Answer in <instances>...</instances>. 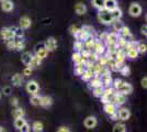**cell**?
<instances>
[{"instance_id": "27", "label": "cell", "mask_w": 147, "mask_h": 132, "mask_svg": "<svg viewBox=\"0 0 147 132\" xmlns=\"http://www.w3.org/2000/svg\"><path fill=\"white\" fill-rule=\"evenodd\" d=\"M125 52V55L131 58V60H135L138 57V52L136 50V47H133V49H129V50L124 51Z\"/></svg>"}, {"instance_id": "12", "label": "cell", "mask_w": 147, "mask_h": 132, "mask_svg": "<svg viewBox=\"0 0 147 132\" xmlns=\"http://www.w3.org/2000/svg\"><path fill=\"white\" fill-rule=\"evenodd\" d=\"M103 110L104 112L107 113V114H113V113H115L117 111V107L113 104V102H109V104H105L103 106Z\"/></svg>"}, {"instance_id": "47", "label": "cell", "mask_w": 147, "mask_h": 132, "mask_svg": "<svg viewBox=\"0 0 147 132\" xmlns=\"http://www.w3.org/2000/svg\"><path fill=\"white\" fill-rule=\"evenodd\" d=\"M108 61H109V58L105 56V55H100L98 58V64L101 65V66H107Z\"/></svg>"}, {"instance_id": "41", "label": "cell", "mask_w": 147, "mask_h": 132, "mask_svg": "<svg viewBox=\"0 0 147 132\" xmlns=\"http://www.w3.org/2000/svg\"><path fill=\"white\" fill-rule=\"evenodd\" d=\"M92 6L98 10L104 9V0H92Z\"/></svg>"}, {"instance_id": "54", "label": "cell", "mask_w": 147, "mask_h": 132, "mask_svg": "<svg viewBox=\"0 0 147 132\" xmlns=\"http://www.w3.org/2000/svg\"><path fill=\"white\" fill-rule=\"evenodd\" d=\"M7 47H8L9 50H13V51H14V40H12V41H9V42H7Z\"/></svg>"}, {"instance_id": "50", "label": "cell", "mask_w": 147, "mask_h": 132, "mask_svg": "<svg viewBox=\"0 0 147 132\" xmlns=\"http://www.w3.org/2000/svg\"><path fill=\"white\" fill-rule=\"evenodd\" d=\"M19 132H30L31 131V127H30V125L26 122L24 126H22L20 129L18 130Z\"/></svg>"}, {"instance_id": "42", "label": "cell", "mask_w": 147, "mask_h": 132, "mask_svg": "<svg viewBox=\"0 0 147 132\" xmlns=\"http://www.w3.org/2000/svg\"><path fill=\"white\" fill-rule=\"evenodd\" d=\"M85 70H86L85 65L78 64V65H76V68H75V74H76V75H78V76H82V74L85 73Z\"/></svg>"}, {"instance_id": "25", "label": "cell", "mask_w": 147, "mask_h": 132, "mask_svg": "<svg viewBox=\"0 0 147 132\" xmlns=\"http://www.w3.org/2000/svg\"><path fill=\"white\" fill-rule=\"evenodd\" d=\"M94 73L92 72L90 68H86V70H85V73L82 74V76H81V78H82V81H85V82H89V81H91L92 78L94 77Z\"/></svg>"}, {"instance_id": "5", "label": "cell", "mask_w": 147, "mask_h": 132, "mask_svg": "<svg viewBox=\"0 0 147 132\" xmlns=\"http://www.w3.org/2000/svg\"><path fill=\"white\" fill-rule=\"evenodd\" d=\"M25 89L31 96H33V95H37L40 90V86L35 81H29L25 85Z\"/></svg>"}, {"instance_id": "4", "label": "cell", "mask_w": 147, "mask_h": 132, "mask_svg": "<svg viewBox=\"0 0 147 132\" xmlns=\"http://www.w3.org/2000/svg\"><path fill=\"white\" fill-rule=\"evenodd\" d=\"M0 35H1L2 40H5L6 42L12 41L16 39V35H14V33L10 28H2L1 31H0Z\"/></svg>"}, {"instance_id": "36", "label": "cell", "mask_w": 147, "mask_h": 132, "mask_svg": "<svg viewBox=\"0 0 147 132\" xmlns=\"http://www.w3.org/2000/svg\"><path fill=\"white\" fill-rule=\"evenodd\" d=\"M30 102H31V105H33V106H40V102H41V96H40L38 94L31 96Z\"/></svg>"}, {"instance_id": "33", "label": "cell", "mask_w": 147, "mask_h": 132, "mask_svg": "<svg viewBox=\"0 0 147 132\" xmlns=\"http://www.w3.org/2000/svg\"><path fill=\"white\" fill-rule=\"evenodd\" d=\"M25 49V44L23 42V40L19 39V40H16L14 39V51H22Z\"/></svg>"}, {"instance_id": "39", "label": "cell", "mask_w": 147, "mask_h": 132, "mask_svg": "<svg viewBox=\"0 0 147 132\" xmlns=\"http://www.w3.org/2000/svg\"><path fill=\"white\" fill-rule=\"evenodd\" d=\"M25 123H26V120L24 118H17V119H14V127H16L17 130H19L22 126H24Z\"/></svg>"}, {"instance_id": "60", "label": "cell", "mask_w": 147, "mask_h": 132, "mask_svg": "<svg viewBox=\"0 0 147 132\" xmlns=\"http://www.w3.org/2000/svg\"><path fill=\"white\" fill-rule=\"evenodd\" d=\"M1 95L2 94H1V91H0V99H1Z\"/></svg>"}, {"instance_id": "29", "label": "cell", "mask_w": 147, "mask_h": 132, "mask_svg": "<svg viewBox=\"0 0 147 132\" xmlns=\"http://www.w3.org/2000/svg\"><path fill=\"white\" fill-rule=\"evenodd\" d=\"M32 54H31L30 52H24L23 54H22V56H21V61H22V63L24 64L25 66H29L31 63V60H32Z\"/></svg>"}, {"instance_id": "7", "label": "cell", "mask_w": 147, "mask_h": 132, "mask_svg": "<svg viewBox=\"0 0 147 132\" xmlns=\"http://www.w3.org/2000/svg\"><path fill=\"white\" fill-rule=\"evenodd\" d=\"M44 47L47 50V52H54L57 49V41L55 40V38L51 37L47 39L44 43Z\"/></svg>"}, {"instance_id": "46", "label": "cell", "mask_w": 147, "mask_h": 132, "mask_svg": "<svg viewBox=\"0 0 147 132\" xmlns=\"http://www.w3.org/2000/svg\"><path fill=\"white\" fill-rule=\"evenodd\" d=\"M120 73H121V75L123 76H129L131 74V69H129V66H126V65H121V68L119 70Z\"/></svg>"}, {"instance_id": "20", "label": "cell", "mask_w": 147, "mask_h": 132, "mask_svg": "<svg viewBox=\"0 0 147 132\" xmlns=\"http://www.w3.org/2000/svg\"><path fill=\"white\" fill-rule=\"evenodd\" d=\"M100 78H101V84H102V87H103V88L111 87V86H112V82H113V79H112V76H111V74H110V75L101 76Z\"/></svg>"}, {"instance_id": "56", "label": "cell", "mask_w": 147, "mask_h": 132, "mask_svg": "<svg viewBox=\"0 0 147 132\" xmlns=\"http://www.w3.org/2000/svg\"><path fill=\"white\" fill-rule=\"evenodd\" d=\"M107 37H108V33L107 32H103V33H101L100 34V40L99 41H101V42H105V40H107Z\"/></svg>"}, {"instance_id": "19", "label": "cell", "mask_w": 147, "mask_h": 132, "mask_svg": "<svg viewBox=\"0 0 147 132\" xmlns=\"http://www.w3.org/2000/svg\"><path fill=\"white\" fill-rule=\"evenodd\" d=\"M11 114H12V117L14 118V119H17V118H24L25 111L23 108H21L20 106H19V107L13 108Z\"/></svg>"}, {"instance_id": "2", "label": "cell", "mask_w": 147, "mask_h": 132, "mask_svg": "<svg viewBox=\"0 0 147 132\" xmlns=\"http://www.w3.org/2000/svg\"><path fill=\"white\" fill-rule=\"evenodd\" d=\"M114 94H115V90H114V88L112 87V86H111V87L104 88V93H103V95L101 96V101H102V104L105 105V104L111 102Z\"/></svg>"}, {"instance_id": "1", "label": "cell", "mask_w": 147, "mask_h": 132, "mask_svg": "<svg viewBox=\"0 0 147 132\" xmlns=\"http://www.w3.org/2000/svg\"><path fill=\"white\" fill-rule=\"evenodd\" d=\"M98 19H99V21H100L101 23L107 24V25L112 24V22L114 21V20H113V18H112V16H111V12H110V11H108V10H105V9L99 10Z\"/></svg>"}, {"instance_id": "6", "label": "cell", "mask_w": 147, "mask_h": 132, "mask_svg": "<svg viewBox=\"0 0 147 132\" xmlns=\"http://www.w3.org/2000/svg\"><path fill=\"white\" fill-rule=\"evenodd\" d=\"M111 102H113L117 107H121V106H123V105L126 102V96H124V95L115 91V94H114V96H113V98H112V101H111Z\"/></svg>"}, {"instance_id": "11", "label": "cell", "mask_w": 147, "mask_h": 132, "mask_svg": "<svg viewBox=\"0 0 147 132\" xmlns=\"http://www.w3.org/2000/svg\"><path fill=\"white\" fill-rule=\"evenodd\" d=\"M119 38H120V35H119V33H117V32L108 33V37H107V40H105L107 46L108 45H117Z\"/></svg>"}, {"instance_id": "37", "label": "cell", "mask_w": 147, "mask_h": 132, "mask_svg": "<svg viewBox=\"0 0 147 132\" xmlns=\"http://www.w3.org/2000/svg\"><path fill=\"white\" fill-rule=\"evenodd\" d=\"M71 60H73V62L76 65H78V64H81V54H80L79 52H75L73 55H71ZM82 65V64H81ZM86 67V66H85Z\"/></svg>"}, {"instance_id": "57", "label": "cell", "mask_w": 147, "mask_h": 132, "mask_svg": "<svg viewBox=\"0 0 147 132\" xmlns=\"http://www.w3.org/2000/svg\"><path fill=\"white\" fill-rule=\"evenodd\" d=\"M141 32H142V34H144V35H146V34H147V26H146V24L142 25Z\"/></svg>"}, {"instance_id": "22", "label": "cell", "mask_w": 147, "mask_h": 132, "mask_svg": "<svg viewBox=\"0 0 147 132\" xmlns=\"http://www.w3.org/2000/svg\"><path fill=\"white\" fill-rule=\"evenodd\" d=\"M117 7V0H104V9L111 11L113 9H115Z\"/></svg>"}, {"instance_id": "17", "label": "cell", "mask_w": 147, "mask_h": 132, "mask_svg": "<svg viewBox=\"0 0 147 132\" xmlns=\"http://www.w3.org/2000/svg\"><path fill=\"white\" fill-rule=\"evenodd\" d=\"M53 105V99L49 96H41V102L40 106H42L44 108H49Z\"/></svg>"}, {"instance_id": "58", "label": "cell", "mask_w": 147, "mask_h": 132, "mask_svg": "<svg viewBox=\"0 0 147 132\" xmlns=\"http://www.w3.org/2000/svg\"><path fill=\"white\" fill-rule=\"evenodd\" d=\"M111 120H113V121H117V120H119V116H117V111L115 113H113V114H111L110 116Z\"/></svg>"}, {"instance_id": "14", "label": "cell", "mask_w": 147, "mask_h": 132, "mask_svg": "<svg viewBox=\"0 0 147 132\" xmlns=\"http://www.w3.org/2000/svg\"><path fill=\"white\" fill-rule=\"evenodd\" d=\"M76 38H77V40H78V41L85 42V41H87L89 38H92V37L90 35V33L87 31V30H85L84 28H81V29H80V31H79V33H78V35H77Z\"/></svg>"}, {"instance_id": "13", "label": "cell", "mask_w": 147, "mask_h": 132, "mask_svg": "<svg viewBox=\"0 0 147 132\" xmlns=\"http://www.w3.org/2000/svg\"><path fill=\"white\" fill-rule=\"evenodd\" d=\"M13 8H14V3L11 0H5V1L1 2V9L5 12H11Z\"/></svg>"}, {"instance_id": "35", "label": "cell", "mask_w": 147, "mask_h": 132, "mask_svg": "<svg viewBox=\"0 0 147 132\" xmlns=\"http://www.w3.org/2000/svg\"><path fill=\"white\" fill-rule=\"evenodd\" d=\"M43 129H44V127L42 122H40V121L33 122V125H32V130H33V132H42Z\"/></svg>"}, {"instance_id": "53", "label": "cell", "mask_w": 147, "mask_h": 132, "mask_svg": "<svg viewBox=\"0 0 147 132\" xmlns=\"http://www.w3.org/2000/svg\"><path fill=\"white\" fill-rule=\"evenodd\" d=\"M57 132H71L70 131V129L66 126H61L59 127L58 129H57Z\"/></svg>"}, {"instance_id": "9", "label": "cell", "mask_w": 147, "mask_h": 132, "mask_svg": "<svg viewBox=\"0 0 147 132\" xmlns=\"http://www.w3.org/2000/svg\"><path fill=\"white\" fill-rule=\"evenodd\" d=\"M98 125V120L94 116H88L86 119L84 120V126L86 127L87 129H93L96 128Z\"/></svg>"}, {"instance_id": "52", "label": "cell", "mask_w": 147, "mask_h": 132, "mask_svg": "<svg viewBox=\"0 0 147 132\" xmlns=\"http://www.w3.org/2000/svg\"><path fill=\"white\" fill-rule=\"evenodd\" d=\"M10 104H11V106H12L13 108L19 107V99L14 97V98H12V99L10 100Z\"/></svg>"}, {"instance_id": "44", "label": "cell", "mask_w": 147, "mask_h": 132, "mask_svg": "<svg viewBox=\"0 0 147 132\" xmlns=\"http://www.w3.org/2000/svg\"><path fill=\"white\" fill-rule=\"evenodd\" d=\"M74 50L76 51V52H81V51L84 50V42H81V41H75V43H74Z\"/></svg>"}, {"instance_id": "38", "label": "cell", "mask_w": 147, "mask_h": 132, "mask_svg": "<svg viewBox=\"0 0 147 132\" xmlns=\"http://www.w3.org/2000/svg\"><path fill=\"white\" fill-rule=\"evenodd\" d=\"M10 29L13 31L14 35H16V38H19V39L23 38V31H22L21 28H18V26H11Z\"/></svg>"}, {"instance_id": "51", "label": "cell", "mask_w": 147, "mask_h": 132, "mask_svg": "<svg viewBox=\"0 0 147 132\" xmlns=\"http://www.w3.org/2000/svg\"><path fill=\"white\" fill-rule=\"evenodd\" d=\"M32 70H33V69L31 68L30 66H26V67L23 69V73H22V74L24 76H30L31 74H32Z\"/></svg>"}, {"instance_id": "8", "label": "cell", "mask_w": 147, "mask_h": 132, "mask_svg": "<svg viewBox=\"0 0 147 132\" xmlns=\"http://www.w3.org/2000/svg\"><path fill=\"white\" fill-rule=\"evenodd\" d=\"M129 12L132 17H135V18H136V17H140L142 14V7L140 6L137 2H133V3H131V6H129Z\"/></svg>"}, {"instance_id": "15", "label": "cell", "mask_w": 147, "mask_h": 132, "mask_svg": "<svg viewBox=\"0 0 147 132\" xmlns=\"http://www.w3.org/2000/svg\"><path fill=\"white\" fill-rule=\"evenodd\" d=\"M94 53L97 54V55H102V54H104V52H105V45H104L101 41H99V40H97V42H96V45H94Z\"/></svg>"}, {"instance_id": "31", "label": "cell", "mask_w": 147, "mask_h": 132, "mask_svg": "<svg viewBox=\"0 0 147 132\" xmlns=\"http://www.w3.org/2000/svg\"><path fill=\"white\" fill-rule=\"evenodd\" d=\"M96 42H97V40L93 38V37H92V38H89L87 41H85V46H86V50L91 51L92 49H94Z\"/></svg>"}, {"instance_id": "49", "label": "cell", "mask_w": 147, "mask_h": 132, "mask_svg": "<svg viewBox=\"0 0 147 132\" xmlns=\"http://www.w3.org/2000/svg\"><path fill=\"white\" fill-rule=\"evenodd\" d=\"M11 93H12V88L10 86H3L1 89V94H3L5 96H10Z\"/></svg>"}, {"instance_id": "3", "label": "cell", "mask_w": 147, "mask_h": 132, "mask_svg": "<svg viewBox=\"0 0 147 132\" xmlns=\"http://www.w3.org/2000/svg\"><path fill=\"white\" fill-rule=\"evenodd\" d=\"M115 91L124 95V96H127V95L132 94V91H133V86H132L131 84H129V83L122 82L121 83V85L117 87V89L115 90Z\"/></svg>"}, {"instance_id": "43", "label": "cell", "mask_w": 147, "mask_h": 132, "mask_svg": "<svg viewBox=\"0 0 147 132\" xmlns=\"http://www.w3.org/2000/svg\"><path fill=\"white\" fill-rule=\"evenodd\" d=\"M93 96L94 97H98V98H101V96L103 95L104 93V88L102 87V86H100V87H96L93 88Z\"/></svg>"}, {"instance_id": "24", "label": "cell", "mask_w": 147, "mask_h": 132, "mask_svg": "<svg viewBox=\"0 0 147 132\" xmlns=\"http://www.w3.org/2000/svg\"><path fill=\"white\" fill-rule=\"evenodd\" d=\"M75 11H76V13H77L78 16L85 14V13L87 12L86 5H84V3H81V2H78V3L75 6Z\"/></svg>"}, {"instance_id": "28", "label": "cell", "mask_w": 147, "mask_h": 132, "mask_svg": "<svg viewBox=\"0 0 147 132\" xmlns=\"http://www.w3.org/2000/svg\"><path fill=\"white\" fill-rule=\"evenodd\" d=\"M42 64V60L41 58H38V57L36 56V55H33L32 56V60H31V63H30V66L32 69H34V68H37L40 65Z\"/></svg>"}, {"instance_id": "21", "label": "cell", "mask_w": 147, "mask_h": 132, "mask_svg": "<svg viewBox=\"0 0 147 132\" xmlns=\"http://www.w3.org/2000/svg\"><path fill=\"white\" fill-rule=\"evenodd\" d=\"M125 58H126L125 52H124L122 49H117V54H115V61H117V63L122 65V64L124 63V61H125Z\"/></svg>"}, {"instance_id": "34", "label": "cell", "mask_w": 147, "mask_h": 132, "mask_svg": "<svg viewBox=\"0 0 147 132\" xmlns=\"http://www.w3.org/2000/svg\"><path fill=\"white\" fill-rule=\"evenodd\" d=\"M112 25H113L114 32H117V33H119V32L121 31V29L124 26V24H123V22L121 20H114V21L112 22Z\"/></svg>"}, {"instance_id": "16", "label": "cell", "mask_w": 147, "mask_h": 132, "mask_svg": "<svg viewBox=\"0 0 147 132\" xmlns=\"http://www.w3.org/2000/svg\"><path fill=\"white\" fill-rule=\"evenodd\" d=\"M31 25H32V21L29 17H22L21 19H20V28L22 29V30H26V29H29Z\"/></svg>"}, {"instance_id": "26", "label": "cell", "mask_w": 147, "mask_h": 132, "mask_svg": "<svg viewBox=\"0 0 147 132\" xmlns=\"http://www.w3.org/2000/svg\"><path fill=\"white\" fill-rule=\"evenodd\" d=\"M47 54H49V52L44 47V46H41V47H37L36 49V55L38 58H41V60H44V58H46L47 57Z\"/></svg>"}, {"instance_id": "48", "label": "cell", "mask_w": 147, "mask_h": 132, "mask_svg": "<svg viewBox=\"0 0 147 132\" xmlns=\"http://www.w3.org/2000/svg\"><path fill=\"white\" fill-rule=\"evenodd\" d=\"M79 31H80V28H78L77 25H71V26L69 28V32H70V34H73L75 38L78 35Z\"/></svg>"}, {"instance_id": "61", "label": "cell", "mask_w": 147, "mask_h": 132, "mask_svg": "<svg viewBox=\"0 0 147 132\" xmlns=\"http://www.w3.org/2000/svg\"><path fill=\"white\" fill-rule=\"evenodd\" d=\"M2 1H5V0H0V3H1V2H2Z\"/></svg>"}, {"instance_id": "59", "label": "cell", "mask_w": 147, "mask_h": 132, "mask_svg": "<svg viewBox=\"0 0 147 132\" xmlns=\"http://www.w3.org/2000/svg\"><path fill=\"white\" fill-rule=\"evenodd\" d=\"M0 132H6V130H5L2 127H0Z\"/></svg>"}, {"instance_id": "40", "label": "cell", "mask_w": 147, "mask_h": 132, "mask_svg": "<svg viewBox=\"0 0 147 132\" xmlns=\"http://www.w3.org/2000/svg\"><path fill=\"white\" fill-rule=\"evenodd\" d=\"M113 132H126V126L124 123H115L113 127Z\"/></svg>"}, {"instance_id": "32", "label": "cell", "mask_w": 147, "mask_h": 132, "mask_svg": "<svg viewBox=\"0 0 147 132\" xmlns=\"http://www.w3.org/2000/svg\"><path fill=\"white\" fill-rule=\"evenodd\" d=\"M111 16H112V18L113 20H120L122 18V11H121V9L117 7L115 9H113V10H111Z\"/></svg>"}, {"instance_id": "45", "label": "cell", "mask_w": 147, "mask_h": 132, "mask_svg": "<svg viewBox=\"0 0 147 132\" xmlns=\"http://www.w3.org/2000/svg\"><path fill=\"white\" fill-rule=\"evenodd\" d=\"M136 50H137V52H138V54H144V53H146V51H147L146 44L137 43V45H136Z\"/></svg>"}, {"instance_id": "55", "label": "cell", "mask_w": 147, "mask_h": 132, "mask_svg": "<svg viewBox=\"0 0 147 132\" xmlns=\"http://www.w3.org/2000/svg\"><path fill=\"white\" fill-rule=\"evenodd\" d=\"M141 85H142V87H143V88H145V89L147 88V77H146V76L142 78Z\"/></svg>"}, {"instance_id": "23", "label": "cell", "mask_w": 147, "mask_h": 132, "mask_svg": "<svg viewBox=\"0 0 147 132\" xmlns=\"http://www.w3.org/2000/svg\"><path fill=\"white\" fill-rule=\"evenodd\" d=\"M119 33H120L121 38H124L125 40H127V41H129V39L132 38V32H131V30H129L127 26H125V25L121 29V31L119 32Z\"/></svg>"}, {"instance_id": "30", "label": "cell", "mask_w": 147, "mask_h": 132, "mask_svg": "<svg viewBox=\"0 0 147 132\" xmlns=\"http://www.w3.org/2000/svg\"><path fill=\"white\" fill-rule=\"evenodd\" d=\"M89 86L92 88H96V87H100V86H102V84H101V78H100V76H94L93 78H92L91 81H89Z\"/></svg>"}, {"instance_id": "18", "label": "cell", "mask_w": 147, "mask_h": 132, "mask_svg": "<svg viewBox=\"0 0 147 132\" xmlns=\"http://www.w3.org/2000/svg\"><path fill=\"white\" fill-rule=\"evenodd\" d=\"M22 82H23V76L21 75V74H19V73L12 75V77H11V83L13 84V86H16V87H20L22 85Z\"/></svg>"}, {"instance_id": "10", "label": "cell", "mask_w": 147, "mask_h": 132, "mask_svg": "<svg viewBox=\"0 0 147 132\" xmlns=\"http://www.w3.org/2000/svg\"><path fill=\"white\" fill-rule=\"evenodd\" d=\"M117 116H119V120L121 121H127L131 117V111H129L127 108L121 107L117 110Z\"/></svg>"}]
</instances>
